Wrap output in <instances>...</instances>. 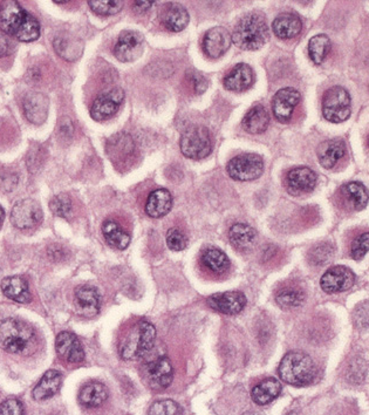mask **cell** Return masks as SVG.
<instances>
[{
	"mask_svg": "<svg viewBox=\"0 0 369 415\" xmlns=\"http://www.w3.org/2000/svg\"><path fill=\"white\" fill-rule=\"evenodd\" d=\"M39 346L38 337L27 323L8 318L0 320V348L8 353L31 355Z\"/></svg>",
	"mask_w": 369,
	"mask_h": 415,
	"instance_id": "obj_1",
	"label": "cell"
},
{
	"mask_svg": "<svg viewBox=\"0 0 369 415\" xmlns=\"http://www.w3.org/2000/svg\"><path fill=\"white\" fill-rule=\"evenodd\" d=\"M156 328L147 320L134 324L120 341L119 352L123 360H137L154 348Z\"/></svg>",
	"mask_w": 369,
	"mask_h": 415,
	"instance_id": "obj_2",
	"label": "cell"
},
{
	"mask_svg": "<svg viewBox=\"0 0 369 415\" xmlns=\"http://www.w3.org/2000/svg\"><path fill=\"white\" fill-rule=\"evenodd\" d=\"M269 38V27L259 13L243 16L233 33V44L245 51H257L267 43Z\"/></svg>",
	"mask_w": 369,
	"mask_h": 415,
	"instance_id": "obj_3",
	"label": "cell"
},
{
	"mask_svg": "<svg viewBox=\"0 0 369 415\" xmlns=\"http://www.w3.org/2000/svg\"><path fill=\"white\" fill-rule=\"evenodd\" d=\"M278 373L283 381L301 388L307 386L316 379L317 366L309 355L293 351L281 359Z\"/></svg>",
	"mask_w": 369,
	"mask_h": 415,
	"instance_id": "obj_4",
	"label": "cell"
},
{
	"mask_svg": "<svg viewBox=\"0 0 369 415\" xmlns=\"http://www.w3.org/2000/svg\"><path fill=\"white\" fill-rule=\"evenodd\" d=\"M181 152L191 160H203L213 152V140L204 126L189 127L181 137Z\"/></svg>",
	"mask_w": 369,
	"mask_h": 415,
	"instance_id": "obj_5",
	"label": "cell"
},
{
	"mask_svg": "<svg viewBox=\"0 0 369 415\" xmlns=\"http://www.w3.org/2000/svg\"><path fill=\"white\" fill-rule=\"evenodd\" d=\"M350 96L340 86L329 88L322 96V114L326 120L340 124L348 119L352 112Z\"/></svg>",
	"mask_w": 369,
	"mask_h": 415,
	"instance_id": "obj_6",
	"label": "cell"
},
{
	"mask_svg": "<svg viewBox=\"0 0 369 415\" xmlns=\"http://www.w3.org/2000/svg\"><path fill=\"white\" fill-rule=\"evenodd\" d=\"M264 170V161L261 156L253 153H245L235 156L228 164V172L233 180L246 181L257 180Z\"/></svg>",
	"mask_w": 369,
	"mask_h": 415,
	"instance_id": "obj_7",
	"label": "cell"
},
{
	"mask_svg": "<svg viewBox=\"0 0 369 415\" xmlns=\"http://www.w3.org/2000/svg\"><path fill=\"white\" fill-rule=\"evenodd\" d=\"M43 221V210L36 201L26 199L18 201L12 208L11 222L16 228L29 230L36 228Z\"/></svg>",
	"mask_w": 369,
	"mask_h": 415,
	"instance_id": "obj_8",
	"label": "cell"
},
{
	"mask_svg": "<svg viewBox=\"0 0 369 415\" xmlns=\"http://www.w3.org/2000/svg\"><path fill=\"white\" fill-rule=\"evenodd\" d=\"M125 92L122 88L115 87L97 96L91 107V116L95 121H106L117 114Z\"/></svg>",
	"mask_w": 369,
	"mask_h": 415,
	"instance_id": "obj_9",
	"label": "cell"
},
{
	"mask_svg": "<svg viewBox=\"0 0 369 415\" xmlns=\"http://www.w3.org/2000/svg\"><path fill=\"white\" fill-rule=\"evenodd\" d=\"M145 38L136 31H125L117 39L114 47V56L121 63L136 60L143 52Z\"/></svg>",
	"mask_w": 369,
	"mask_h": 415,
	"instance_id": "obj_10",
	"label": "cell"
},
{
	"mask_svg": "<svg viewBox=\"0 0 369 415\" xmlns=\"http://www.w3.org/2000/svg\"><path fill=\"white\" fill-rule=\"evenodd\" d=\"M355 276L352 270L342 265H335L329 268L321 277V289L326 293H337L347 291L353 287Z\"/></svg>",
	"mask_w": 369,
	"mask_h": 415,
	"instance_id": "obj_11",
	"label": "cell"
},
{
	"mask_svg": "<svg viewBox=\"0 0 369 415\" xmlns=\"http://www.w3.org/2000/svg\"><path fill=\"white\" fill-rule=\"evenodd\" d=\"M300 93L292 87L279 89L272 100L273 114L281 124H287L292 119L294 108L300 102Z\"/></svg>",
	"mask_w": 369,
	"mask_h": 415,
	"instance_id": "obj_12",
	"label": "cell"
},
{
	"mask_svg": "<svg viewBox=\"0 0 369 415\" xmlns=\"http://www.w3.org/2000/svg\"><path fill=\"white\" fill-rule=\"evenodd\" d=\"M29 12H27L18 1L6 0L0 3V26L10 36H16L21 25Z\"/></svg>",
	"mask_w": 369,
	"mask_h": 415,
	"instance_id": "obj_13",
	"label": "cell"
},
{
	"mask_svg": "<svg viewBox=\"0 0 369 415\" xmlns=\"http://www.w3.org/2000/svg\"><path fill=\"white\" fill-rule=\"evenodd\" d=\"M145 374L150 388L153 390H165L173 383V365L167 357H160L148 363Z\"/></svg>",
	"mask_w": 369,
	"mask_h": 415,
	"instance_id": "obj_14",
	"label": "cell"
},
{
	"mask_svg": "<svg viewBox=\"0 0 369 415\" xmlns=\"http://www.w3.org/2000/svg\"><path fill=\"white\" fill-rule=\"evenodd\" d=\"M231 44H233V36L226 28L221 26L211 28L205 33L202 43L205 54L213 59L221 58L229 49Z\"/></svg>",
	"mask_w": 369,
	"mask_h": 415,
	"instance_id": "obj_15",
	"label": "cell"
},
{
	"mask_svg": "<svg viewBox=\"0 0 369 415\" xmlns=\"http://www.w3.org/2000/svg\"><path fill=\"white\" fill-rule=\"evenodd\" d=\"M49 100L47 96L39 92H31L26 94L23 100V112L31 124H44L49 115Z\"/></svg>",
	"mask_w": 369,
	"mask_h": 415,
	"instance_id": "obj_16",
	"label": "cell"
},
{
	"mask_svg": "<svg viewBox=\"0 0 369 415\" xmlns=\"http://www.w3.org/2000/svg\"><path fill=\"white\" fill-rule=\"evenodd\" d=\"M56 353L61 359L71 363H80L84 359V351L80 340L72 332H61L56 337Z\"/></svg>",
	"mask_w": 369,
	"mask_h": 415,
	"instance_id": "obj_17",
	"label": "cell"
},
{
	"mask_svg": "<svg viewBox=\"0 0 369 415\" xmlns=\"http://www.w3.org/2000/svg\"><path fill=\"white\" fill-rule=\"evenodd\" d=\"M285 184L291 194L301 195L313 190L317 184V175L307 167L293 168L286 175Z\"/></svg>",
	"mask_w": 369,
	"mask_h": 415,
	"instance_id": "obj_18",
	"label": "cell"
},
{
	"mask_svg": "<svg viewBox=\"0 0 369 415\" xmlns=\"http://www.w3.org/2000/svg\"><path fill=\"white\" fill-rule=\"evenodd\" d=\"M208 304L215 311L224 315H238L246 305V297L241 292L230 291L216 293L208 298Z\"/></svg>",
	"mask_w": 369,
	"mask_h": 415,
	"instance_id": "obj_19",
	"label": "cell"
},
{
	"mask_svg": "<svg viewBox=\"0 0 369 415\" xmlns=\"http://www.w3.org/2000/svg\"><path fill=\"white\" fill-rule=\"evenodd\" d=\"M75 306L81 315L92 318L100 311V295L97 289L84 285L75 291Z\"/></svg>",
	"mask_w": 369,
	"mask_h": 415,
	"instance_id": "obj_20",
	"label": "cell"
},
{
	"mask_svg": "<svg viewBox=\"0 0 369 415\" xmlns=\"http://www.w3.org/2000/svg\"><path fill=\"white\" fill-rule=\"evenodd\" d=\"M254 82V72L248 64H238L224 78V87L231 92L241 93Z\"/></svg>",
	"mask_w": 369,
	"mask_h": 415,
	"instance_id": "obj_21",
	"label": "cell"
},
{
	"mask_svg": "<svg viewBox=\"0 0 369 415\" xmlns=\"http://www.w3.org/2000/svg\"><path fill=\"white\" fill-rule=\"evenodd\" d=\"M56 52L67 61H75L82 56L84 44L78 36L71 33H61L53 41Z\"/></svg>",
	"mask_w": 369,
	"mask_h": 415,
	"instance_id": "obj_22",
	"label": "cell"
},
{
	"mask_svg": "<svg viewBox=\"0 0 369 415\" xmlns=\"http://www.w3.org/2000/svg\"><path fill=\"white\" fill-rule=\"evenodd\" d=\"M1 291L8 300L16 303L31 302V292L27 280L21 276H10L1 282Z\"/></svg>",
	"mask_w": 369,
	"mask_h": 415,
	"instance_id": "obj_23",
	"label": "cell"
},
{
	"mask_svg": "<svg viewBox=\"0 0 369 415\" xmlns=\"http://www.w3.org/2000/svg\"><path fill=\"white\" fill-rule=\"evenodd\" d=\"M173 207V196L167 189H156L150 192L145 202V212L153 218L167 215Z\"/></svg>",
	"mask_w": 369,
	"mask_h": 415,
	"instance_id": "obj_24",
	"label": "cell"
},
{
	"mask_svg": "<svg viewBox=\"0 0 369 415\" xmlns=\"http://www.w3.org/2000/svg\"><path fill=\"white\" fill-rule=\"evenodd\" d=\"M346 144L340 139L325 141L318 148V159L322 167L332 169L345 155Z\"/></svg>",
	"mask_w": 369,
	"mask_h": 415,
	"instance_id": "obj_25",
	"label": "cell"
},
{
	"mask_svg": "<svg viewBox=\"0 0 369 415\" xmlns=\"http://www.w3.org/2000/svg\"><path fill=\"white\" fill-rule=\"evenodd\" d=\"M62 383V375L60 372L56 370H49L46 372L40 381L36 383V388L33 390V398L36 401H43L52 398L53 395L56 394Z\"/></svg>",
	"mask_w": 369,
	"mask_h": 415,
	"instance_id": "obj_26",
	"label": "cell"
},
{
	"mask_svg": "<svg viewBox=\"0 0 369 415\" xmlns=\"http://www.w3.org/2000/svg\"><path fill=\"white\" fill-rule=\"evenodd\" d=\"M102 235L106 242L117 250H125L130 244V235L119 222L115 220H106L102 224Z\"/></svg>",
	"mask_w": 369,
	"mask_h": 415,
	"instance_id": "obj_27",
	"label": "cell"
},
{
	"mask_svg": "<svg viewBox=\"0 0 369 415\" xmlns=\"http://www.w3.org/2000/svg\"><path fill=\"white\" fill-rule=\"evenodd\" d=\"M273 32L281 39H292L301 32L302 23L294 13H283L272 24Z\"/></svg>",
	"mask_w": 369,
	"mask_h": 415,
	"instance_id": "obj_28",
	"label": "cell"
},
{
	"mask_svg": "<svg viewBox=\"0 0 369 415\" xmlns=\"http://www.w3.org/2000/svg\"><path fill=\"white\" fill-rule=\"evenodd\" d=\"M270 124V115L267 111L261 104H257L246 113L241 121V127L250 134H261L264 133Z\"/></svg>",
	"mask_w": 369,
	"mask_h": 415,
	"instance_id": "obj_29",
	"label": "cell"
},
{
	"mask_svg": "<svg viewBox=\"0 0 369 415\" xmlns=\"http://www.w3.org/2000/svg\"><path fill=\"white\" fill-rule=\"evenodd\" d=\"M230 242L239 251H248L257 240V232L248 224L237 223L229 230Z\"/></svg>",
	"mask_w": 369,
	"mask_h": 415,
	"instance_id": "obj_30",
	"label": "cell"
},
{
	"mask_svg": "<svg viewBox=\"0 0 369 415\" xmlns=\"http://www.w3.org/2000/svg\"><path fill=\"white\" fill-rule=\"evenodd\" d=\"M342 195L346 203L357 212L365 209L368 204V190L360 182H349L344 184L342 187Z\"/></svg>",
	"mask_w": 369,
	"mask_h": 415,
	"instance_id": "obj_31",
	"label": "cell"
},
{
	"mask_svg": "<svg viewBox=\"0 0 369 415\" xmlns=\"http://www.w3.org/2000/svg\"><path fill=\"white\" fill-rule=\"evenodd\" d=\"M281 381L274 378H267L252 388L251 396L254 403L259 406H263V405H267L276 399L278 395L281 394Z\"/></svg>",
	"mask_w": 369,
	"mask_h": 415,
	"instance_id": "obj_32",
	"label": "cell"
},
{
	"mask_svg": "<svg viewBox=\"0 0 369 415\" xmlns=\"http://www.w3.org/2000/svg\"><path fill=\"white\" fill-rule=\"evenodd\" d=\"M201 263L205 270L213 275H223L230 268V260L224 252L217 248H210L205 250L202 255Z\"/></svg>",
	"mask_w": 369,
	"mask_h": 415,
	"instance_id": "obj_33",
	"label": "cell"
},
{
	"mask_svg": "<svg viewBox=\"0 0 369 415\" xmlns=\"http://www.w3.org/2000/svg\"><path fill=\"white\" fill-rule=\"evenodd\" d=\"M108 398V390L104 383H89L81 388L79 400L86 407H99Z\"/></svg>",
	"mask_w": 369,
	"mask_h": 415,
	"instance_id": "obj_34",
	"label": "cell"
},
{
	"mask_svg": "<svg viewBox=\"0 0 369 415\" xmlns=\"http://www.w3.org/2000/svg\"><path fill=\"white\" fill-rule=\"evenodd\" d=\"M165 27L170 32H181L189 23V13L181 4L169 5L162 21Z\"/></svg>",
	"mask_w": 369,
	"mask_h": 415,
	"instance_id": "obj_35",
	"label": "cell"
},
{
	"mask_svg": "<svg viewBox=\"0 0 369 415\" xmlns=\"http://www.w3.org/2000/svg\"><path fill=\"white\" fill-rule=\"evenodd\" d=\"M329 51H331V41L326 34H318L309 41V58L314 64L320 65L321 63H324L326 56H329Z\"/></svg>",
	"mask_w": 369,
	"mask_h": 415,
	"instance_id": "obj_36",
	"label": "cell"
},
{
	"mask_svg": "<svg viewBox=\"0 0 369 415\" xmlns=\"http://www.w3.org/2000/svg\"><path fill=\"white\" fill-rule=\"evenodd\" d=\"M39 36H40V24L36 16L28 13L24 24L21 25V27L19 28V31L16 32L14 38L23 43H31V41H36Z\"/></svg>",
	"mask_w": 369,
	"mask_h": 415,
	"instance_id": "obj_37",
	"label": "cell"
},
{
	"mask_svg": "<svg viewBox=\"0 0 369 415\" xmlns=\"http://www.w3.org/2000/svg\"><path fill=\"white\" fill-rule=\"evenodd\" d=\"M305 300V293L298 289H284L278 292L276 302L283 309H294L300 306Z\"/></svg>",
	"mask_w": 369,
	"mask_h": 415,
	"instance_id": "obj_38",
	"label": "cell"
},
{
	"mask_svg": "<svg viewBox=\"0 0 369 415\" xmlns=\"http://www.w3.org/2000/svg\"><path fill=\"white\" fill-rule=\"evenodd\" d=\"M89 8L93 12L99 16H114L120 12L123 8V1L120 0H91L88 1Z\"/></svg>",
	"mask_w": 369,
	"mask_h": 415,
	"instance_id": "obj_39",
	"label": "cell"
},
{
	"mask_svg": "<svg viewBox=\"0 0 369 415\" xmlns=\"http://www.w3.org/2000/svg\"><path fill=\"white\" fill-rule=\"evenodd\" d=\"M49 208L54 215L66 218L72 212V200L67 194H59V195L54 196L52 201L49 202Z\"/></svg>",
	"mask_w": 369,
	"mask_h": 415,
	"instance_id": "obj_40",
	"label": "cell"
},
{
	"mask_svg": "<svg viewBox=\"0 0 369 415\" xmlns=\"http://www.w3.org/2000/svg\"><path fill=\"white\" fill-rule=\"evenodd\" d=\"M182 408L174 400H160L149 408L148 415H181Z\"/></svg>",
	"mask_w": 369,
	"mask_h": 415,
	"instance_id": "obj_41",
	"label": "cell"
},
{
	"mask_svg": "<svg viewBox=\"0 0 369 415\" xmlns=\"http://www.w3.org/2000/svg\"><path fill=\"white\" fill-rule=\"evenodd\" d=\"M167 244L173 251H182L188 245V238L181 229L171 228L167 232Z\"/></svg>",
	"mask_w": 369,
	"mask_h": 415,
	"instance_id": "obj_42",
	"label": "cell"
},
{
	"mask_svg": "<svg viewBox=\"0 0 369 415\" xmlns=\"http://www.w3.org/2000/svg\"><path fill=\"white\" fill-rule=\"evenodd\" d=\"M369 251V232H364L352 243L350 255L355 260H360L365 257L366 254Z\"/></svg>",
	"mask_w": 369,
	"mask_h": 415,
	"instance_id": "obj_43",
	"label": "cell"
},
{
	"mask_svg": "<svg viewBox=\"0 0 369 415\" xmlns=\"http://www.w3.org/2000/svg\"><path fill=\"white\" fill-rule=\"evenodd\" d=\"M0 415H25L24 406L19 400L10 398L0 403Z\"/></svg>",
	"mask_w": 369,
	"mask_h": 415,
	"instance_id": "obj_44",
	"label": "cell"
},
{
	"mask_svg": "<svg viewBox=\"0 0 369 415\" xmlns=\"http://www.w3.org/2000/svg\"><path fill=\"white\" fill-rule=\"evenodd\" d=\"M354 323L359 328H369V302L361 304L354 312Z\"/></svg>",
	"mask_w": 369,
	"mask_h": 415,
	"instance_id": "obj_45",
	"label": "cell"
},
{
	"mask_svg": "<svg viewBox=\"0 0 369 415\" xmlns=\"http://www.w3.org/2000/svg\"><path fill=\"white\" fill-rule=\"evenodd\" d=\"M13 43L11 36L0 28V58H4L12 53Z\"/></svg>",
	"mask_w": 369,
	"mask_h": 415,
	"instance_id": "obj_46",
	"label": "cell"
},
{
	"mask_svg": "<svg viewBox=\"0 0 369 415\" xmlns=\"http://www.w3.org/2000/svg\"><path fill=\"white\" fill-rule=\"evenodd\" d=\"M190 81L193 82V87L197 94H202L206 91L208 88V81L204 76H202L200 73L193 72L190 74Z\"/></svg>",
	"mask_w": 369,
	"mask_h": 415,
	"instance_id": "obj_47",
	"label": "cell"
},
{
	"mask_svg": "<svg viewBox=\"0 0 369 415\" xmlns=\"http://www.w3.org/2000/svg\"><path fill=\"white\" fill-rule=\"evenodd\" d=\"M329 256H331V249H329V245H320V247L314 249L313 254H312V260L317 264H322L329 260Z\"/></svg>",
	"mask_w": 369,
	"mask_h": 415,
	"instance_id": "obj_48",
	"label": "cell"
},
{
	"mask_svg": "<svg viewBox=\"0 0 369 415\" xmlns=\"http://www.w3.org/2000/svg\"><path fill=\"white\" fill-rule=\"evenodd\" d=\"M18 182V179L14 174H3L0 175V184H3V190H11Z\"/></svg>",
	"mask_w": 369,
	"mask_h": 415,
	"instance_id": "obj_49",
	"label": "cell"
},
{
	"mask_svg": "<svg viewBox=\"0 0 369 415\" xmlns=\"http://www.w3.org/2000/svg\"><path fill=\"white\" fill-rule=\"evenodd\" d=\"M154 1H134V10L137 12L145 13L153 6Z\"/></svg>",
	"mask_w": 369,
	"mask_h": 415,
	"instance_id": "obj_50",
	"label": "cell"
},
{
	"mask_svg": "<svg viewBox=\"0 0 369 415\" xmlns=\"http://www.w3.org/2000/svg\"><path fill=\"white\" fill-rule=\"evenodd\" d=\"M49 254L51 258L56 260H62L64 257V248H61V247H52L49 249Z\"/></svg>",
	"mask_w": 369,
	"mask_h": 415,
	"instance_id": "obj_51",
	"label": "cell"
},
{
	"mask_svg": "<svg viewBox=\"0 0 369 415\" xmlns=\"http://www.w3.org/2000/svg\"><path fill=\"white\" fill-rule=\"evenodd\" d=\"M4 218H5L4 209H3V208L0 207V228H1V225H3V223H4Z\"/></svg>",
	"mask_w": 369,
	"mask_h": 415,
	"instance_id": "obj_52",
	"label": "cell"
},
{
	"mask_svg": "<svg viewBox=\"0 0 369 415\" xmlns=\"http://www.w3.org/2000/svg\"><path fill=\"white\" fill-rule=\"evenodd\" d=\"M243 415H261V413H258V412H246Z\"/></svg>",
	"mask_w": 369,
	"mask_h": 415,
	"instance_id": "obj_53",
	"label": "cell"
},
{
	"mask_svg": "<svg viewBox=\"0 0 369 415\" xmlns=\"http://www.w3.org/2000/svg\"><path fill=\"white\" fill-rule=\"evenodd\" d=\"M368 144H369V139H368Z\"/></svg>",
	"mask_w": 369,
	"mask_h": 415,
	"instance_id": "obj_54",
	"label": "cell"
}]
</instances>
